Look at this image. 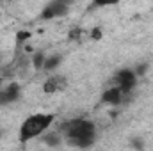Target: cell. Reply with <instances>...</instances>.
I'll return each mask as SVG.
<instances>
[{
	"label": "cell",
	"mask_w": 153,
	"mask_h": 151,
	"mask_svg": "<svg viewBox=\"0 0 153 151\" xmlns=\"http://www.w3.org/2000/svg\"><path fill=\"white\" fill-rule=\"evenodd\" d=\"M100 36H102V34H100V30L96 29V30L93 32V38H94V39H100Z\"/></svg>",
	"instance_id": "obj_14"
},
{
	"label": "cell",
	"mask_w": 153,
	"mask_h": 151,
	"mask_svg": "<svg viewBox=\"0 0 153 151\" xmlns=\"http://www.w3.org/2000/svg\"><path fill=\"white\" fill-rule=\"evenodd\" d=\"M62 139L75 148H89L96 139V128L87 119H73L66 123L61 130Z\"/></svg>",
	"instance_id": "obj_1"
},
{
	"label": "cell",
	"mask_w": 153,
	"mask_h": 151,
	"mask_svg": "<svg viewBox=\"0 0 153 151\" xmlns=\"http://www.w3.org/2000/svg\"><path fill=\"white\" fill-rule=\"evenodd\" d=\"M132 146H135L137 150H144V144H143L141 139H134V141H132Z\"/></svg>",
	"instance_id": "obj_12"
},
{
	"label": "cell",
	"mask_w": 153,
	"mask_h": 151,
	"mask_svg": "<svg viewBox=\"0 0 153 151\" xmlns=\"http://www.w3.org/2000/svg\"><path fill=\"white\" fill-rule=\"evenodd\" d=\"M61 55H52V57H46L45 59V64H43V70H46V71H52V70H55L59 64H61Z\"/></svg>",
	"instance_id": "obj_9"
},
{
	"label": "cell",
	"mask_w": 153,
	"mask_h": 151,
	"mask_svg": "<svg viewBox=\"0 0 153 151\" xmlns=\"http://www.w3.org/2000/svg\"><path fill=\"white\" fill-rule=\"evenodd\" d=\"M64 84H66V80H64L62 76H50V78L43 84V91H45V93H48V94H52V93H55V91L62 89V87H64Z\"/></svg>",
	"instance_id": "obj_6"
},
{
	"label": "cell",
	"mask_w": 153,
	"mask_h": 151,
	"mask_svg": "<svg viewBox=\"0 0 153 151\" xmlns=\"http://www.w3.org/2000/svg\"><path fill=\"white\" fill-rule=\"evenodd\" d=\"M18 98H20V85L18 84H11V85H7L5 89L0 91V105L13 103Z\"/></svg>",
	"instance_id": "obj_5"
},
{
	"label": "cell",
	"mask_w": 153,
	"mask_h": 151,
	"mask_svg": "<svg viewBox=\"0 0 153 151\" xmlns=\"http://www.w3.org/2000/svg\"><path fill=\"white\" fill-rule=\"evenodd\" d=\"M123 96H125V94H123L116 85H112V87H109V89L103 93L102 100H103L105 103H111V105H119V101H121Z\"/></svg>",
	"instance_id": "obj_7"
},
{
	"label": "cell",
	"mask_w": 153,
	"mask_h": 151,
	"mask_svg": "<svg viewBox=\"0 0 153 151\" xmlns=\"http://www.w3.org/2000/svg\"><path fill=\"white\" fill-rule=\"evenodd\" d=\"M2 84H4V78H2V76H0V91H2V89H4V87H2Z\"/></svg>",
	"instance_id": "obj_15"
},
{
	"label": "cell",
	"mask_w": 153,
	"mask_h": 151,
	"mask_svg": "<svg viewBox=\"0 0 153 151\" xmlns=\"http://www.w3.org/2000/svg\"><path fill=\"white\" fill-rule=\"evenodd\" d=\"M45 55L43 53H34V57H32V64H34V68L36 70H43V64H45Z\"/></svg>",
	"instance_id": "obj_10"
},
{
	"label": "cell",
	"mask_w": 153,
	"mask_h": 151,
	"mask_svg": "<svg viewBox=\"0 0 153 151\" xmlns=\"http://www.w3.org/2000/svg\"><path fill=\"white\" fill-rule=\"evenodd\" d=\"M30 38V34H29V32H20V34H18V44H22V43H23V41H25V39H29Z\"/></svg>",
	"instance_id": "obj_11"
},
{
	"label": "cell",
	"mask_w": 153,
	"mask_h": 151,
	"mask_svg": "<svg viewBox=\"0 0 153 151\" xmlns=\"http://www.w3.org/2000/svg\"><path fill=\"white\" fill-rule=\"evenodd\" d=\"M53 123L52 114H34L29 115L22 126H20V142H29L30 139H36L41 133H45Z\"/></svg>",
	"instance_id": "obj_2"
},
{
	"label": "cell",
	"mask_w": 153,
	"mask_h": 151,
	"mask_svg": "<svg viewBox=\"0 0 153 151\" xmlns=\"http://www.w3.org/2000/svg\"><path fill=\"white\" fill-rule=\"evenodd\" d=\"M43 142L48 144V146H59L62 142V133L61 132H48L43 137Z\"/></svg>",
	"instance_id": "obj_8"
},
{
	"label": "cell",
	"mask_w": 153,
	"mask_h": 151,
	"mask_svg": "<svg viewBox=\"0 0 153 151\" xmlns=\"http://www.w3.org/2000/svg\"><path fill=\"white\" fill-rule=\"evenodd\" d=\"M146 68H148L146 64H143V66H139V68H137V71H135V75H144V71H146Z\"/></svg>",
	"instance_id": "obj_13"
},
{
	"label": "cell",
	"mask_w": 153,
	"mask_h": 151,
	"mask_svg": "<svg viewBox=\"0 0 153 151\" xmlns=\"http://www.w3.org/2000/svg\"><path fill=\"white\" fill-rule=\"evenodd\" d=\"M66 13H68V5H66V4H62V2H50V4L43 9L41 18L48 20V18H55V16H62V14H66Z\"/></svg>",
	"instance_id": "obj_4"
},
{
	"label": "cell",
	"mask_w": 153,
	"mask_h": 151,
	"mask_svg": "<svg viewBox=\"0 0 153 151\" xmlns=\"http://www.w3.org/2000/svg\"><path fill=\"white\" fill-rule=\"evenodd\" d=\"M114 82H116V87H117L123 94H128V93L135 87L137 75H135V71H132V70H121V71H117Z\"/></svg>",
	"instance_id": "obj_3"
},
{
	"label": "cell",
	"mask_w": 153,
	"mask_h": 151,
	"mask_svg": "<svg viewBox=\"0 0 153 151\" xmlns=\"http://www.w3.org/2000/svg\"><path fill=\"white\" fill-rule=\"evenodd\" d=\"M0 137H2V132H0Z\"/></svg>",
	"instance_id": "obj_16"
}]
</instances>
